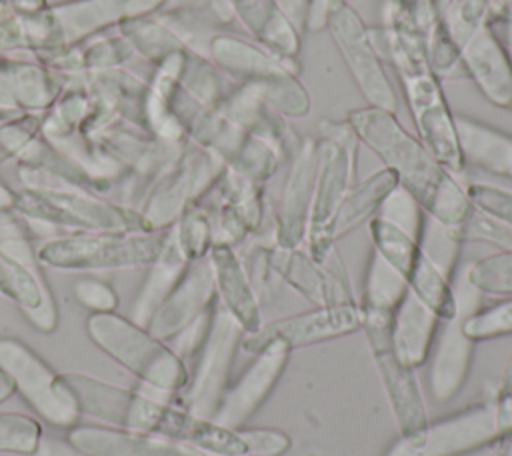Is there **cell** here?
Wrapping results in <instances>:
<instances>
[{"label": "cell", "instance_id": "277c9868", "mask_svg": "<svg viewBox=\"0 0 512 456\" xmlns=\"http://www.w3.org/2000/svg\"><path fill=\"white\" fill-rule=\"evenodd\" d=\"M358 138L346 120H320L316 136V174L308 236L304 248L324 260L336 248V218L354 184Z\"/></svg>", "mask_w": 512, "mask_h": 456}, {"label": "cell", "instance_id": "8fae6325", "mask_svg": "<svg viewBox=\"0 0 512 456\" xmlns=\"http://www.w3.org/2000/svg\"><path fill=\"white\" fill-rule=\"evenodd\" d=\"M64 378L78 402L80 414L108 426L154 432L164 406L170 402L142 386L124 388L82 372H68Z\"/></svg>", "mask_w": 512, "mask_h": 456}, {"label": "cell", "instance_id": "f35d334b", "mask_svg": "<svg viewBox=\"0 0 512 456\" xmlns=\"http://www.w3.org/2000/svg\"><path fill=\"white\" fill-rule=\"evenodd\" d=\"M248 456H280L290 448V438L276 428H240Z\"/></svg>", "mask_w": 512, "mask_h": 456}, {"label": "cell", "instance_id": "e0dca14e", "mask_svg": "<svg viewBox=\"0 0 512 456\" xmlns=\"http://www.w3.org/2000/svg\"><path fill=\"white\" fill-rule=\"evenodd\" d=\"M316 174V138H302L290 156L288 174L274 216V240L278 246L302 248L308 236Z\"/></svg>", "mask_w": 512, "mask_h": 456}, {"label": "cell", "instance_id": "b9f144b4", "mask_svg": "<svg viewBox=\"0 0 512 456\" xmlns=\"http://www.w3.org/2000/svg\"><path fill=\"white\" fill-rule=\"evenodd\" d=\"M276 2L282 8V12L290 18V22L300 32H306V18H308V10H310L312 0H276Z\"/></svg>", "mask_w": 512, "mask_h": 456}, {"label": "cell", "instance_id": "484cf974", "mask_svg": "<svg viewBox=\"0 0 512 456\" xmlns=\"http://www.w3.org/2000/svg\"><path fill=\"white\" fill-rule=\"evenodd\" d=\"M440 318L406 290L392 312V340L400 358L414 370L422 366L432 350Z\"/></svg>", "mask_w": 512, "mask_h": 456}, {"label": "cell", "instance_id": "836d02e7", "mask_svg": "<svg viewBox=\"0 0 512 456\" xmlns=\"http://www.w3.org/2000/svg\"><path fill=\"white\" fill-rule=\"evenodd\" d=\"M462 330L474 342L512 334V296L486 308H476L464 318Z\"/></svg>", "mask_w": 512, "mask_h": 456}, {"label": "cell", "instance_id": "52a82bcc", "mask_svg": "<svg viewBox=\"0 0 512 456\" xmlns=\"http://www.w3.org/2000/svg\"><path fill=\"white\" fill-rule=\"evenodd\" d=\"M242 336L244 330L216 300L206 340L192 360L186 386L176 396L180 406L204 418L214 416L230 384V370Z\"/></svg>", "mask_w": 512, "mask_h": 456}, {"label": "cell", "instance_id": "cb8c5ba5", "mask_svg": "<svg viewBox=\"0 0 512 456\" xmlns=\"http://www.w3.org/2000/svg\"><path fill=\"white\" fill-rule=\"evenodd\" d=\"M228 4L256 44L286 62L298 64L302 32L290 22L276 0H228Z\"/></svg>", "mask_w": 512, "mask_h": 456}, {"label": "cell", "instance_id": "d4e9b609", "mask_svg": "<svg viewBox=\"0 0 512 456\" xmlns=\"http://www.w3.org/2000/svg\"><path fill=\"white\" fill-rule=\"evenodd\" d=\"M454 124L464 168L512 180V134L466 114H454Z\"/></svg>", "mask_w": 512, "mask_h": 456}, {"label": "cell", "instance_id": "4dcf8cb0", "mask_svg": "<svg viewBox=\"0 0 512 456\" xmlns=\"http://www.w3.org/2000/svg\"><path fill=\"white\" fill-rule=\"evenodd\" d=\"M174 236L190 262L206 258L214 244V222L202 208L192 204L178 218Z\"/></svg>", "mask_w": 512, "mask_h": 456}, {"label": "cell", "instance_id": "bcb514c9", "mask_svg": "<svg viewBox=\"0 0 512 456\" xmlns=\"http://www.w3.org/2000/svg\"><path fill=\"white\" fill-rule=\"evenodd\" d=\"M506 44H508V46H504V48H506V52H508L510 66H512V24H510V28H508V32H506Z\"/></svg>", "mask_w": 512, "mask_h": 456}, {"label": "cell", "instance_id": "5b68a950", "mask_svg": "<svg viewBox=\"0 0 512 456\" xmlns=\"http://www.w3.org/2000/svg\"><path fill=\"white\" fill-rule=\"evenodd\" d=\"M358 304L362 312L360 330L366 336L368 350L398 424V432L406 434L428 422V416L414 368L400 358L392 340V312L396 306L392 308L372 302Z\"/></svg>", "mask_w": 512, "mask_h": 456}, {"label": "cell", "instance_id": "9a60e30c", "mask_svg": "<svg viewBox=\"0 0 512 456\" xmlns=\"http://www.w3.org/2000/svg\"><path fill=\"white\" fill-rule=\"evenodd\" d=\"M446 24V22H444ZM456 42L460 64L476 82L486 100L494 106H512V66L504 42L488 26V22L448 26Z\"/></svg>", "mask_w": 512, "mask_h": 456}, {"label": "cell", "instance_id": "f1b7e54d", "mask_svg": "<svg viewBox=\"0 0 512 456\" xmlns=\"http://www.w3.org/2000/svg\"><path fill=\"white\" fill-rule=\"evenodd\" d=\"M396 186H398V180L394 172H390L388 168H380L370 176H366L364 180L352 184L336 218V228H334L336 240L352 232L362 222H368L378 212L384 198Z\"/></svg>", "mask_w": 512, "mask_h": 456}, {"label": "cell", "instance_id": "30bf717a", "mask_svg": "<svg viewBox=\"0 0 512 456\" xmlns=\"http://www.w3.org/2000/svg\"><path fill=\"white\" fill-rule=\"evenodd\" d=\"M326 28L366 106L396 114L398 100L394 88L376 52L370 28L360 14L348 2H338L328 14Z\"/></svg>", "mask_w": 512, "mask_h": 456}, {"label": "cell", "instance_id": "6da1fadb", "mask_svg": "<svg viewBox=\"0 0 512 456\" xmlns=\"http://www.w3.org/2000/svg\"><path fill=\"white\" fill-rule=\"evenodd\" d=\"M346 122L358 142L370 148L394 172L398 186L404 188L424 210L426 216L454 232L470 214L472 202L466 188L444 168L434 154L410 134L394 112L364 106L346 114Z\"/></svg>", "mask_w": 512, "mask_h": 456}, {"label": "cell", "instance_id": "7a4b0ae2", "mask_svg": "<svg viewBox=\"0 0 512 456\" xmlns=\"http://www.w3.org/2000/svg\"><path fill=\"white\" fill-rule=\"evenodd\" d=\"M384 38L390 64L416 126V136L444 168L460 174L464 160L458 146L454 112L444 98L440 76L428 60L418 26L392 0L386 12Z\"/></svg>", "mask_w": 512, "mask_h": 456}, {"label": "cell", "instance_id": "7c38bea8", "mask_svg": "<svg viewBox=\"0 0 512 456\" xmlns=\"http://www.w3.org/2000/svg\"><path fill=\"white\" fill-rule=\"evenodd\" d=\"M468 284V282H466ZM478 290L468 284V292L460 294L458 310L450 320L440 322L432 350L428 356V392L434 402H448L452 400L464 386L474 354V340H470L464 330V318L472 314L478 306Z\"/></svg>", "mask_w": 512, "mask_h": 456}, {"label": "cell", "instance_id": "f6af8a7d", "mask_svg": "<svg viewBox=\"0 0 512 456\" xmlns=\"http://www.w3.org/2000/svg\"><path fill=\"white\" fill-rule=\"evenodd\" d=\"M496 456H512V434L498 438Z\"/></svg>", "mask_w": 512, "mask_h": 456}, {"label": "cell", "instance_id": "ab89813d", "mask_svg": "<svg viewBox=\"0 0 512 456\" xmlns=\"http://www.w3.org/2000/svg\"><path fill=\"white\" fill-rule=\"evenodd\" d=\"M494 406V420L498 428V436L512 434V354L506 360V366L502 370V378L498 384V390L492 398Z\"/></svg>", "mask_w": 512, "mask_h": 456}, {"label": "cell", "instance_id": "ffe728a7", "mask_svg": "<svg viewBox=\"0 0 512 456\" xmlns=\"http://www.w3.org/2000/svg\"><path fill=\"white\" fill-rule=\"evenodd\" d=\"M216 302V288L212 268L206 258L190 262L184 276L172 288V292L158 306L148 322V330L168 342L184 326L196 320L200 314L210 310Z\"/></svg>", "mask_w": 512, "mask_h": 456}, {"label": "cell", "instance_id": "e575fe53", "mask_svg": "<svg viewBox=\"0 0 512 456\" xmlns=\"http://www.w3.org/2000/svg\"><path fill=\"white\" fill-rule=\"evenodd\" d=\"M378 216L394 222L396 226L404 228L406 232H410L412 236L420 238L422 232V224H424V210L420 208V204L400 186H396L380 204Z\"/></svg>", "mask_w": 512, "mask_h": 456}, {"label": "cell", "instance_id": "4fadbf2b", "mask_svg": "<svg viewBox=\"0 0 512 456\" xmlns=\"http://www.w3.org/2000/svg\"><path fill=\"white\" fill-rule=\"evenodd\" d=\"M360 326L362 312L358 302L314 306L310 310L262 324L256 332L244 334L240 346L248 354H256L268 342L282 340L284 344L290 346V350H294L300 346L318 344L330 338L352 334Z\"/></svg>", "mask_w": 512, "mask_h": 456}, {"label": "cell", "instance_id": "d6a6232c", "mask_svg": "<svg viewBox=\"0 0 512 456\" xmlns=\"http://www.w3.org/2000/svg\"><path fill=\"white\" fill-rule=\"evenodd\" d=\"M42 432V424L30 414L0 412V456L30 454Z\"/></svg>", "mask_w": 512, "mask_h": 456}, {"label": "cell", "instance_id": "d590c367", "mask_svg": "<svg viewBox=\"0 0 512 456\" xmlns=\"http://www.w3.org/2000/svg\"><path fill=\"white\" fill-rule=\"evenodd\" d=\"M212 310H206L204 314H200L196 320H192L188 326H184L178 334H174L166 344L174 350V354L188 366L190 360H194V356L198 354L200 346L206 340L208 328H210V320H212Z\"/></svg>", "mask_w": 512, "mask_h": 456}, {"label": "cell", "instance_id": "d6986e66", "mask_svg": "<svg viewBox=\"0 0 512 456\" xmlns=\"http://www.w3.org/2000/svg\"><path fill=\"white\" fill-rule=\"evenodd\" d=\"M66 438L90 456H204L158 432L108 424H76L68 428Z\"/></svg>", "mask_w": 512, "mask_h": 456}, {"label": "cell", "instance_id": "4316f807", "mask_svg": "<svg viewBox=\"0 0 512 456\" xmlns=\"http://www.w3.org/2000/svg\"><path fill=\"white\" fill-rule=\"evenodd\" d=\"M152 270L138 292L132 308H130V320H134L140 326H148L150 318L158 310V306L164 302V298L172 292V288L178 284V280L184 276L186 268L190 266V260L178 246V240L174 236V230L166 232L164 244L158 252V256L150 262Z\"/></svg>", "mask_w": 512, "mask_h": 456}, {"label": "cell", "instance_id": "3957f363", "mask_svg": "<svg viewBox=\"0 0 512 456\" xmlns=\"http://www.w3.org/2000/svg\"><path fill=\"white\" fill-rule=\"evenodd\" d=\"M86 334L104 354L132 372L138 378V386L176 402L188 382V366L146 326L116 312L90 314Z\"/></svg>", "mask_w": 512, "mask_h": 456}, {"label": "cell", "instance_id": "ee69618b", "mask_svg": "<svg viewBox=\"0 0 512 456\" xmlns=\"http://www.w3.org/2000/svg\"><path fill=\"white\" fill-rule=\"evenodd\" d=\"M12 394H14V386H12V382L8 380V376L0 370V404H2L4 400H8Z\"/></svg>", "mask_w": 512, "mask_h": 456}, {"label": "cell", "instance_id": "9c48e42d", "mask_svg": "<svg viewBox=\"0 0 512 456\" xmlns=\"http://www.w3.org/2000/svg\"><path fill=\"white\" fill-rule=\"evenodd\" d=\"M498 438L490 398L400 434L384 456H458Z\"/></svg>", "mask_w": 512, "mask_h": 456}, {"label": "cell", "instance_id": "8d00e7d4", "mask_svg": "<svg viewBox=\"0 0 512 456\" xmlns=\"http://www.w3.org/2000/svg\"><path fill=\"white\" fill-rule=\"evenodd\" d=\"M466 192H468L470 202L476 208H480L488 214H494L512 224V192L510 190L476 182V184L466 186Z\"/></svg>", "mask_w": 512, "mask_h": 456}, {"label": "cell", "instance_id": "83f0119b", "mask_svg": "<svg viewBox=\"0 0 512 456\" xmlns=\"http://www.w3.org/2000/svg\"><path fill=\"white\" fill-rule=\"evenodd\" d=\"M0 294L20 306L28 322L44 334L58 326V308L52 292H46L34 276L0 250Z\"/></svg>", "mask_w": 512, "mask_h": 456}, {"label": "cell", "instance_id": "7bdbcfd3", "mask_svg": "<svg viewBox=\"0 0 512 456\" xmlns=\"http://www.w3.org/2000/svg\"><path fill=\"white\" fill-rule=\"evenodd\" d=\"M496 450H498V440L490 442V444H484V446H478L474 450H468V452H462L458 456H496Z\"/></svg>", "mask_w": 512, "mask_h": 456}, {"label": "cell", "instance_id": "5bb4252c", "mask_svg": "<svg viewBox=\"0 0 512 456\" xmlns=\"http://www.w3.org/2000/svg\"><path fill=\"white\" fill-rule=\"evenodd\" d=\"M270 256L280 282H286L314 306L358 302L336 248L324 260H316L304 246L288 250L274 240Z\"/></svg>", "mask_w": 512, "mask_h": 456}, {"label": "cell", "instance_id": "603a6c76", "mask_svg": "<svg viewBox=\"0 0 512 456\" xmlns=\"http://www.w3.org/2000/svg\"><path fill=\"white\" fill-rule=\"evenodd\" d=\"M212 56L214 62L238 84H256L268 86L276 80H282L290 74L300 72V66L294 62H286L256 44L254 40H244L238 36H216L212 40Z\"/></svg>", "mask_w": 512, "mask_h": 456}, {"label": "cell", "instance_id": "1f68e13d", "mask_svg": "<svg viewBox=\"0 0 512 456\" xmlns=\"http://www.w3.org/2000/svg\"><path fill=\"white\" fill-rule=\"evenodd\" d=\"M450 234L460 244L472 240V242L492 244V246L500 248V252L512 250V224L494 214H488V212L476 208L474 204H472V210L466 216V220Z\"/></svg>", "mask_w": 512, "mask_h": 456}, {"label": "cell", "instance_id": "60d3db41", "mask_svg": "<svg viewBox=\"0 0 512 456\" xmlns=\"http://www.w3.org/2000/svg\"><path fill=\"white\" fill-rule=\"evenodd\" d=\"M22 456H90V454L80 450L68 438H60V436L42 432L38 446L30 454H22Z\"/></svg>", "mask_w": 512, "mask_h": 456}, {"label": "cell", "instance_id": "f546056e", "mask_svg": "<svg viewBox=\"0 0 512 456\" xmlns=\"http://www.w3.org/2000/svg\"><path fill=\"white\" fill-rule=\"evenodd\" d=\"M464 280L480 294L512 296V250L496 252L472 262Z\"/></svg>", "mask_w": 512, "mask_h": 456}, {"label": "cell", "instance_id": "2e32d148", "mask_svg": "<svg viewBox=\"0 0 512 456\" xmlns=\"http://www.w3.org/2000/svg\"><path fill=\"white\" fill-rule=\"evenodd\" d=\"M290 352L288 344L272 340L252 354L254 360L232 384H228L212 420L228 428H242L278 384Z\"/></svg>", "mask_w": 512, "mask_h": 456}, {"label": "cell", "instance_id": "8992f818", "mask_svg": "<svg viewBox=\"0 0 512 456\" xmlns=\"http://www.w3.org/2000/svg\"><path fill=\"white\" fill-rule=\"evenodd\" d=\"M0 370L26 404L50 426L72 428L80 420L78 402L64 378L36 350L16 336H0Z\"/></svg>", "mask_w": 512, "mask_h": 456}, {"label": "cell", "instance_id": "ac0fdd59", "mask_svg": "<svg viewBox=\"0 0 512 456\" xmlns=\"http://www.w3.org/2000/svg\"><path fill=\"white\" fill-rule=\"evenodd\" d=\"M224 168L226 164L210 150L188 154L166 184L158 188L146 216H142L144 226L158 228L180 218L182 212L196 202V198L206 194L216 184Z\"/></svg>", "mask_w": 512, "mask_h": 456}, {"label": "cell", "instance_id": "44dd1931", "mask_svg": "<svg viewBox=\"0 0 512 456\" xmlns=\"http://www.w3.org/2000/svg\"><path fill=\"white\" fill-rule=\"evenodd\" d=\"M208 262L212 268L216 300L220 306L236 320L244 334L256 332L264 324L260 298L236 248L228 244H212Z\"/></svg>", "mask_w": 512, "mask_h": 456}, {"label": "cell", "instance_id": "74e56055", "mask_svg": "<svg viewBox=\"0 0 512 456\" xmlns=\"http://www.w3.org/2000/svg\"><path fill=\"white\" fill-rule=\"evenodd\" d=\"M74 294L82 306L92 310V314L116 312L118 294L110 284H106L102 280H94V278L80 280L74 288Z\"/></svg>", "mask_w": 512, "mask_h": 456}, {"label": "cell", "instance_id": "ba28073f", "mask_svg": "<svg viewBox=\"0 0 512 456\" xmlns=\"http://www.w3.org/2000/svg\"><path fill=\"white\" fill-rule=\"evenodd\" d=\"M164 234H74L48 240L38 256L44 264L66 270L122 268L150 264L162 244Z\"/></svg>", "mask_w": 512, "mask_h": 456}, {"label": "cell", "instance_id": "7402d4cb", "mask_svg": "<svg viewBox=\"0 0 512 456\" xmlns=\"http://www.w3.org/2000/svg\"><path fill=\"white\" fill-rule=\"evenodd\" d=\"M154 432L178 440L204 456H248L240 428H228L212 418L198 416L178 402L164 406Z\"/></svg>", "mask_w": 512, "mask_h": 456}]
</instances>
